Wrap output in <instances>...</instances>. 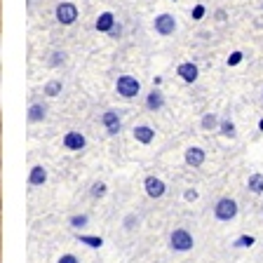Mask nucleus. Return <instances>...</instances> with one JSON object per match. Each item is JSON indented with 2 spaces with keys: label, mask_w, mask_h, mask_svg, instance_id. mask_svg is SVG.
<instances>
[{
  "label": "nucleus",
  "mask_w": 263,
  "mask_h": 263,
  "mask_svg": "<svg viewBox=\"0 0 263 263\" xmlns=\"http://www.w3.org/2000/svg\"><path fill=\"white\" fill-rule=\"evenodd\" d=\"M247 186H249V191H252L254 195H261L263 193V174H252L249 181H247Z\"/></svg>",
  "instance_id": "nucleus-16"
},
{
  "label": "nucleus",
  "mask_w": 263,
  "mask_h": 263,
  "mask_svg": "<svg viewBox=\"0 0 263 263\" xmlns=\"http://www.w3.org/2000/svg\"><path fill=\"white\" fill-rule=\"evenodd\" d=\"M78 240H80L82 245L94 247V249H99V247L104 245V240H101V237H92V235H78Z\"/></svg>",
  "instance_id": "nucleus-18"
},
{
  "label": "nucleus",
  "mask_w": 263,
  "mask_h": 263,
  "mask_svg": "<svg viewBox=\"0 0 263 263\" xmlns=\"http://www.w3.org/2000/svg\"><path fill=\"white\" fill-rule=\"evenodd\" d=\"M170 242H172V249H174V252H191L193 249V235L183 228H176L174 233H172Z\"/></svg>",
  "instance_id": "nucleus-3"
},
{
  "label": "nucleus",
  "mask_w": 263,
  "mask_h": 263,
  "mask_svg": "<svg viewBox=\"0 0 263 263\" xmlns=\"http://www.w3.org/2000/svg\"><path fill=\"white\" fill-rule=\"evenodd\" d=\"M204 151L202 148H197V146H193V148H188L186 151V164L188 167H202L204 164Z\"/></svg>",
  "instance_id": "nucleus-10"
},
{
  "label": "nucleus",
  "mask_w": 263,
  "mask_h": 263,
  "mask_svg": "<svg viewBox=\"0 0 263 263\" xmlns=\"http://www.w3.org/2000/svg\"><path fill=\"white\" fill-rule=\"evenodd\" d=\"M240 59H242V54H240V52H235V54H230V57H228V64H230V66H235V64H240Z\"/></svg>",
  "instance_id": "nucleus-27"
},
{
  "label": "nucleus",
  "mask_w": 263,
  "mask_h": 263,
  "mask_svg": "<svg viewBox=\"0 0 263 263\" xmlns=\"http://www.w3.org/2000/svg\"><path fill=\"white\" fill-rule=\"evenodd\" d=\"M153 28L155 33H160V35H172V33L176 31V19L172 14H158L155 16V22H153Z\"/></svg>",
  "instance_id": "nucleus-5"
},
{
  "label": "nucleus",
  "mask_w": 263,
  "mask_h": 263,
  "mask_svg": "<svg viewBox=\"0 0 263 263\" xmlns=\"http://www.w3.org/2000/svg\"><path fill=\"white\" fill-rule=\"evenodd\" d=\"M143 188H146L148 197H153V200H160V197L167 193V186H164V181L158 179V176H148V179L143 181Z\"/></svg>",
  "instance_id": "nucleus-6"
},
{
  "label": "nucleus",
  "mask_w": 263,
  "mask_h": 263,
  "mask_svg": "<svg viewBox=\"0 0 263 263\" xmlns=\"http://www.w3.org/2000/svg\"><path fill=\"white\" fill-rule=\"evenodd\" d=\"M186 200H197V193L195 191H188L186 193Z\"/></svg>",
  "instance_id": "nucleus-29"
},
{
  "label": "nucleus",
  "mask_w": 263,
  "mask_h": 263,
  "mask_svg": "<svg viewBox=\"0 0 263 263\" xmlns=\"http://www.w3.org/2000/svg\"><path fill=\"white\" fill-rule=\"evenodd\" d=\"M134 139H137L139 143H151L155 139V129L148 125H137L134 127Z\"/></svg>",
  "instance_id": "nucleus-12"
},
{
  "label": "nucleus",
  "mask_w": 263,
  "mask_h": 263,
  "mask_svg": "<svg viewBox=\"0 0 263 263\" xmlns=\"http://www.w3.org/2000/svg\"><path fill=\"white\" fill-rule=\"evenodd\" d=\"M164 106V97L160 89H153V92L146 97V108L148 110H160Z\"/></svg>",
  "instance_id": "nucleus-14"
},
{
  "label": "nucleus",
  "mask_w": 263,
  "mask_h": 263,
  "mask_svg": "<svg viewBox=\"0 0 263 263\" xmlns=\"http://www.w3.org/2000/svg\"><path fill=\"white\" fill-rule=\"evenodd\" d=\"M45 115H47V106L45 104H31V108H28V120L40 122V120H45Z\"/></svg>",
  "instance_id": "nucleus-15"
},
{
  "label": "nucleus",
  "mask_w": 263,
  "mask_h": 263,
  "mask_svg": "<svg viewBox=\"0 0 263 263\" xmlns=\"http://www.w3.org/2000/svg\"><path fill=\"white\" fill-rule=\"evenodd\" d=\"M216 127H221V122H219V118L214 113H207L202 118V129H207V132H212V129H216Z\"/></svg>",
  "instance_id": "nucleus-17"
},
{
  "label": "nucleus",
  "mask_w": 263,
  "mask_h": 263,
  "mask_svg": "<svg viewBox=\"0 0 263 263\" xmlns=\"http://www.w3.org/2000/svg\"><path fill=\"white\" fill-rule=\"evenodd\" d=\"M214 216L219 221H233L237 216V202L230 197H221L219 202L214 204Z\"/></svg>",
  "instance_id": "nucleus-2"
},
{
  "label": "nucleus",
  "mask_w": 263,
  "mask_h": 263,
  "mask_svg": "<svg viewBox=\"0 0 263 263\" xmlns=\"http://www.w3.org/2000/svg\"><path fill=\"white\" fill-rule=\"evenodd\" d=\"M101 122H104L108 134H118V132L122 129V120H120V115H118V110H106V113L101 115Z\"/></svg>",
  "instance_id": "nucleus-7"
},
{
  "label": "nucleus",
  "mask_w": 263,
  "mask_h": 263,
  "mask_svg": "<svg viewBox=\"0 0 263 263\" xmlns=\"http://www.w3.org/2000/svg\"><path fill=\"white\" fill-rule=\"evenodd\" d=\"M106 195V186L101 183V181H97L92 186V197H104Z\"/></svg>",
  "instance_id": "nucleus-22"
},
{
  "label": "nucleus",
  "mask_w": 263,
  "mask_h": 263,
  "mask_svg": "<svg viewBox=\"0 0 263 263\" xmlns=\"http://www.w3.org/2000/svg\"><path fill=\"white\" fill-rule=\"evenodd\" d=\"M64 146L68 148V151H82V148L87 146V139H85V134H80V132H66Z\"/></svg>",
  "instance_id": "nucleus-8"
},
{
  "label": "nucleus",
  "mask_w": 263,
  "mask_h": 263,
  "mask_svg": "<svg viewBox=\"0 0 263 263\" xmlns=\"http://www.w3.org/2000/svg\"><path fill=\"white\" fill-rule=\"evenodd\" d=\"M221 134L233 139V137H235V125H233L230 120H221Z\"/></svg>",
  "instance_id": "nucleus-20"
},
{
  "label": "nucleus",
  "mask_w": 263,
  "mask_h": 263,
  "mask_svg": "<svg viewBox=\"0 0 263 263\" xmlns=\"http://www.w3.org/2000/svg\"><path fill=\"white\" fill-rule=\"evenodd\" d=\"M45 181H47V170H45L43 164H35L31 170V174H28V183L31 186H43Z\"/></svg>",
  "instance_id": "nucleus-13"
},
{
  "label": "nucleus",
  "mask_w": 263,
  "mask_h": 263,
  "mask_svg": "<svg viewBox=\"0 0 263 263\" xmlns=\"http://www.w3.org/2000/svg\"><path fill=\"white\" fill-rule=\"evenodd\" d=\"M258 127H261V129H263V120H261V122H258Z\"/></svg>",
  "instance_id": "nucleus-30"
},
{
  "label": "nucleus",
  "mask_w": 263,
  "mask_h": 263,
  "mask_svg": "<svg viewBox=\"0 0 263 263\" xmlns=\"http://www.w3.org/2000/svg\"><path fill=\"white\" fill-rule=\"evenodd\" d=\"M57 263H78V258L73 256V254H64V256H61Z\"/></svg>",
  "instance_id": "nucleus-26"
},
{
  "label": "nucleus",
  "mask_w": 263,
  "mask_h": 263,
  "mask_svg": "<svg viewBox=\"0 0 263 263\" xmlns=\"http://www.w3.org/2000/svg\"><path fill=\"white\" fill-rule=\"evenodd\" d=\"M115 89H118L120 97L134 99L139 92H141V82H139L134 76H120L118 78V82H115Z\"/></svg>",
  "instance_id": "nucleus-1"
},
{
  "label": "nucleus",
  "mask_w": 263,
  "mask_h": 263,
  "mask_svg": "<svg viewBox=\"0 0 263 263\" xmlns=\"http://www.w3.org/2000/svg\"><path fill=\"white\" fill-rule=\"evenodd\" d=\"M45 94L47 97H57V94H61V82L59 80H52L45 85Z\"/></svg>",
  "instance_id": "nucleus-19"
},
{
  "label": "nucleus",
  "mask_w": 263,
  "mask_h": 263,
  "mask_svg": "<svg viewBox=\"0 0 263 263\" xmlns=\"http://www.w3.org/2000/svg\"><path fill=\"white\" fill-rule=\"evenodd\" d=\"M139 226V216H134V214H129V216H127L125 219V228L127 230H134Z\"/></svg>",
  "instance_id": "nucleus-24"
},
{
  "label": "nucleus",
  "mask_w": 263,
  "mask_h": 263,
  "mask_svg": "<svg viewBox=\"0 0 263 263\" xmlns=\"http://www.w3.org/2000/svg\"><path fill=\"white\" fill-rule=\"evenodd\" d=\"M87 216H85V214H78V216H73V219H71V226H73V228H76V230H80V228H85V226H87Z\"/></svg>",
  "instance_id": "nucleus-21"
},
{
  "label": "nucleus",
  "mask_w": 263,
  "mask_h": 263,
  "mask_svg": "<svg viewBox=\"0 0 263 263\" xmlns=\"http://www.w3.org/2000/svg\"><path fill=\"white\" fill-rule=\"evenodd\" d=\"M202 14H204V7H202V5H197L195 10H193V16H195V19H200Z\"/></svg>",
  "instance_id": "nucleus-28"
},
{
  "label": "nucleus",
  "mask_w": 263,
  "mask_h": 263,
  "mask_svg": "<svg viewBox=\"0 0 263 263\" xmlns=\"http://www.w3.org/2000/svg\"><path fill=\"white\" fill-rule=\"evenodd\" d=\"M254 245V237L252 235H242L240 240L235 242V247H252Z\"/></svg>",
  "instance_id": "nucleus-25"
},
{
  "label": "nucleus",
  "mask_w": 263,
  "mask_h": 263,
  "mask_svg": "<svg viewBox=\"0 0 263 263\" xmlns=\"http://www.w3.org/2000/svg\"><path fill=\"white\" fill-rule=\"evenodd\" d=\"M57 22L59 24H64V26H71V24H76V19H78V7L73 5V3H59L57 5Z\"/></svg>",
  "instance_id": "nucleus-4"
},
{
  "label": "nucleus",
  "mask_w": 263,
  "mask_h": 263,
  "mask_svg": "<svg viewBox=\"0 0 263 263\" xmlns=\"http://www.w3.org/2000/svg\"><path fill=\"white\" fill-rule=\"evenodd\" d=\"M97 31L99 33H110L115 28V16H113V12H104V14H99V19H97Z\"/></svg>",
  "instance_id": "nucleus-11"
},
{
  "label": "nucleus",
  "mask_w": 263,
  "mask_h": 263,
  "mask_svg": "<svg viewBox=\"0 0 263 263\" xmlns=\"http://www.w3.org/2000/svg\"><path fill=\"white\" fill-rule=\"evenodd\" d=\"M66 61V54L64 52H52V59H49V66H59Z\"/></svg>",
  "instance_id": "nucleus-23"
},
{
  "label": "nucleus",
  "mask_w": 263,
  "mask_h": 263,
  "mask_svg": "<svg viewBox=\"0 0 263 263\" xmlns=\"http://www.w3.org/2000/svg\"><path fill=\"white\" fill-rule=\"evenodd\" d=\"M176 73H179V78L183 82H195L197 76H200V71H197V66L193 64V61H183V64H179Z\"/></svg>",
  "instance_id": "nucleus-9"
}]
</instances>
